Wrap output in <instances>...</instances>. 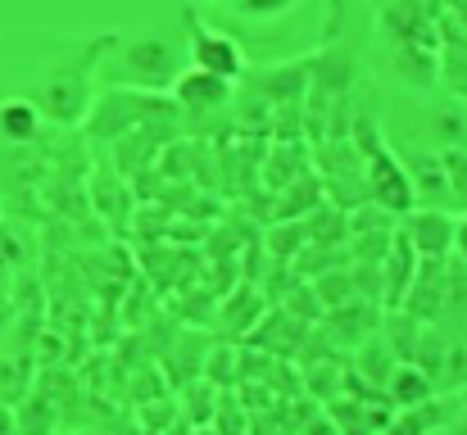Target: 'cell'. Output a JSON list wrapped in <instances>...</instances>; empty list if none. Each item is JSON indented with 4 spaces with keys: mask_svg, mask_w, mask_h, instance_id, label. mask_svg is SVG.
<instances>
[{
    "mask_svg": "<svg viewBox=\"0 0 467 435\" xmlns=\"http://www.w3.org/2000/svg\"><path fill=\"white\" fill-rule=\"evenodd\" d=\"M0 218H5V191H0Z\"/></svg>",
    "mask_w": 467,
    "mask_h": 435,
    "instance_id": "cell-13",
    "label": "cell"
},
{
    "mask_svg": "<svg viewBox=\"0 0 467 435\" xmlns=\"http://www.w3.org/2000/svg\"><path fill=\"white\" fill-rule=\"evenodd\" d=\"M386 390H390V399H395L400 409H413V404L431 399V377H427L418 363H400V368L390 372Z\"/></svg>",
    "mask_w": 467,
    "mask_h": 435,
    "instance_id": "cell-7",
    "label": "cell"
},
{
    "mask_svg": "<svg viewBox=\"0 0 467 435\" xmlns=\"http://www.w3.org/2000/svg\"><path fill=\"white\" fill-rule=\"evenodd\" d=\"M186 55L195 68L204 73H218L227 82H245V50L236 46V36H227L223 27H204L191 18V41H186Z\"/></svg>",
    "mask_w": 467,
    "mask_h": 435,
    "instance_id": "cell-2",
    "label": "cell"
},
{
    "mask_svg": "<svg viewBox=\"0 0 467 435\" xmlns=\"http://www.w3.org/2000/svg\"><path fill=\"white\" fill-rule=\"evenodd\" d=\"M41 128H46V114L32 96H5L0 100V141L5 145L27 150V145H36Z\"/></svg>",
    "mask_w": 467,
    "mask_h": 435,
    "instance_id": "cell-6",
    "label": "cell"
},
{
    "mask_svg": "<svg viewBox=\"0 0 467 435\" xmlns=\"http://www.w3.org/2000/svg\"><path fill=\"white\" fill-rule=\"evenodd\" d=\"M232 91H236V82H227L218 73H204L195 64L177 68V78L168 82V96L182 114H213V109H223L232 100Z\"/></svg>",
    "mask_w": 467,
    "mask_h": 435,
    "instance_id": "cell-3",
    "label": "cell"
},
{
    "mask_svg": "<svg viewBox=\"0 0 467 435\" xmlns=\"http://www.w3.org/2000/svg\"><path fill=\"white\" fill-rule=\"evenodd\" d=\"M454 250H459V259H463V268H467V218L454 223Z\"/></svg>",
    "mask_w": 467,
    "mask_h": 435,
    "instance_id": "cell-11",
    "label": "cell"
},
{
    "mask_svg": "<svg viewBox=\"0 0 467 435\" xmlns=\"http://www.w3.org/2000/svg\"><path fill=\"white\" fill-rule=\"evenodd\" d=\"M354 145H358V159H363V186H368V200L377 209H386L390 218H404L413 204H418V191H413V177L404 168L400 154H390V145L377 137V128L368 123H354Z\"/></svg>",
    "mask_w": 467,
    "mask_h": 435,
    "instance_id": "cell-1",
    "label": "cell"
},
{
    "mask_svg": "<svg viewBox=\"0 0 467 435\" xmlns=\"http://www.w3.org/2000/svg\"><path fill=\"white\" fill-rule=\"evenodd\" d=\"M404 241L418 250V259H445L454 250V218L445 209H409L400 223Z\"/></svg>",
    "mask_w": 467,
    "mask_h": 435,
    "instance_id": "cell-5",
    "label": "cell"
},
{
    "mask_svg": "<svg viewBox=\"0 0 467 435\" xmlns=\"http://www.w3.org/2000/svg\"><path fill=\"white\" fill-rule=\"evenodd\" d=\"M296 0H236V9L245 14V18H277V14H286Z\"/></svg>",
    "mask_w": 467,
    "mask_h": 435,
    "instance_id": "cell-9",
    "label": "cell"
},
{
    "mask_svg": "<svg viewBox=\"0 0 467 435\" xmlns=\"http://www.w3.org/2000/svg\"><path fill=\"white\" fill-rule=\"evenodd\" d=\"M445 435H467V386H463V399H459V409H454V422L445 427Z\"/></svg>",
    "mask_w": 467,
    "mask_h": 435,
    "instance_id": "cell-10",
    "label": "cell"
},
{
    "mask_svg": "<svg viewBox=\"0 0 467 435\" xmlns=\"http://www.w3.org/2000/svg\"><path fill=\"white\" fill-rule=\"evenodd\" d=\"M0 435H18V422H14V404H0Z\"/></svg>",
    "mask_w": 467,
    "mask_h": 435,
    "instance_id": "cell-12",
    "label": "cell"
},
{
    "mask_svg": "<svg viewBox=\"0 0 467 435\" xmlns=\"http://www.w3.org/2000/svg\"><path fill=\"white\" fill-rule=\"evenodd\" d=\"M123 59H128V73L137 78V87H146V91H168V82L177 78V50L163 36H137L123 50Z\"/></svg>",
    "mask_w": 467,
    "mask_h": 435,
    "instance_id": "cell-4",
    "label": "cell"
},
{
    "mask_svg": "<svg viewBox=\"0 0 467 435\" xmlns=\"http://www.w3.org/2000/svg\"><path fill=\"white\" fill-rule=\"evenodd\" d=\"M445 159V181H450V195L467 204V145H445L441 150Z\"/></svg>",
    "mask_w": 467,
    "mask_h": 435,
    "instance_id": "cell-8",
    "label": "cell"
}]
</instances>
